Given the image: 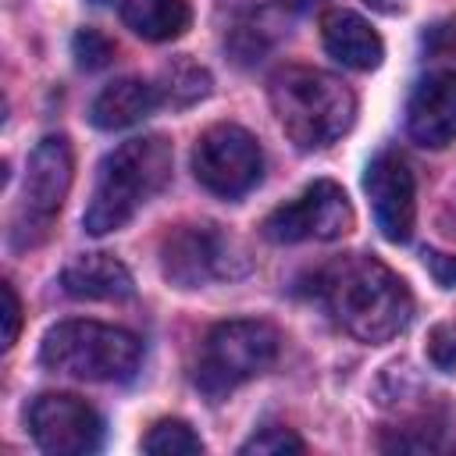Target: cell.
<instances>
[{
    "label": "cell",
    "mask_w": 456,
    "mask_h": 456,
    "mask_svg": "<svg viewBox=\"0 0 456 456\" xmlns=\"http://www.w3.org/2000/svg\"><path fill=\"white\" fill-rule=\"evenodd\" d=\"M406 132L424 150H445L456 142V71H428L417 78L406 103Z\"/></svg>",
    "instance_id": "obj_12"
},
{
    "label": "cell",
    "mask_w": 456,
    "mask_h": 456,
    "mask_svg": "<svg viewBox=\"0 0 456 456\" xmlns=\"http://www.w3.org/2000/svg\"><path fill=\"white\" fill-rule=\"evenodd\" d=\"M142 449L153 456H182V452H203V442L185 420H157L146 431Z\"/></svg>",
    "instance_id": "obj_18"
},
{
    "label": "cell",
    "mask_w": 456,
    "mask_h": 456,
    "mask_svg": "<svg viewBox=\"0 0 456 456\" xmlns=\"http://www.w3.org/2000/svg\"><path fill=\"white\" fill-rule=\"evenodd\" d=\"M353 207H349V196L342 192V185L321 178L314 185H306L296 200L274 207L260 232L267 242H278V246H292V242H331V239H342L353 232Z\"/></svg>",
    "instance_id": "obj_9"
},
{
    "label": "cell",
    "mask_w": 456,
    "mask_h": 456,
    "mask_svg": "<svg viewBox=\"0 0 456 456\" xmlns=\"http://www.w3.org/2000/svg\"><path fill=\"white\" fill-rule=\"evenodd\" d=\"M61 289L71 299H128L135 292L132 274L110 253H82L61 271Z\"/></svg>",
    "instance_id": "obj_14"
},
{
    "label": "cell",
    "mask_w": 456,
    "mask_h": 456,
    "mask_svg": "<svg viewBox=\"0 0 456 456\" xmlns=\"http://www.w3.org/2000/svg\"><path fill=\"white\" fill-rule=\"evenodd\" d=\"M267 96H271V110L281 132L306 153L324 150L335 139H342L356 118L353 89L338 75L306 68V64L274 71Z\"/></svg>",
    "instance_id": "obj_3"
},
{
    "label": "cell",
    "mask_w": 456,
    "mask_h": 456,
    "mask_svg": "<svg viewBox=\"0 0 456 456\" xmlns=\"http://www.w3.org/2000/svg\"><path fill=\"white\" fill-rule=\"evenodd\" d=\"M192 175L207 192L239 200L264 178V150L242 125L217 121L192 146Z\"/></svg>",
    "instance_id": "obj_8"
},
{
    "label": "cell",
    "mask_w": 456,
    "mask_h": 456,
    "mask_svg": "<svg viewBox=\"0 0 456 456\" xmlns=\"http://www.w3.org/2000/svg\"><path fill=\"white\" fill-rule=\"evenodd\" d=\"M157 96H160V107H171V110H185L200 100L210 96V71L203 64H196L192 57H175L171 64L160 68L157 75Z\"/></svg>",
    "instance_id": "obj_17"
},
{
    "label": "cell",
    "mask_w": 456,
    "mask_h": 456,
    "mask_svg": "<svg viewBox=\"0 0 456 456\" xmlns=\"http://www.w3.org/2000/svg\"><path fill=\"white\" fill-rule=\"evenodd\" d=\"M249 271V253L221 224H178L160 242V274L175 289H203L210 281L239 278Z\"/></svg>",
    "instance_id": "obj_7"
},
{
    "label": "cell",
    "mask_w": 456,
    "mask_h": 456,
    "mask_svg": "<svg viewBox=\"0 0 456 456\" xmlns=\"http://www.w3.org/2000/svg\"><path fill=\"white\" fill-rule=\"evenodd\" d=\"M428 360L438 370H456V321H442L428 331Z\"/></svg>",
    "instance_id": "obj_22"
},
{
    "label": "cell",
    "mask_w": 456,
    "mask_h": 456,
    "mask_svg": "<svg viewBox=\"0 0 456 456\" xmlns=\"http://www.w3.org/2000/svg\"><path fill=\"white\" fill-rule=\"evenodd\" d=\"M424 50L431 57H452L456 53V21H438L420 36Z\"/></svg>",
    "instance_id": "obj_24"
},
{
    "label": "cell",
    "mask_w": 456,
    "mask_h": 456,
    "mask_svg": "<svg viewBox=\"0 0 456 456\" xmlns=\"http://www.w3.org/2000/svg\"><path fill=\"white\" fill-rule=\"evenodd\" d=\"M424 267L442 289H456V256L442 249H424Z\"/></svg>",
    "instance_id": "obj_25"
},
{
    "label": "cell",
    "mask_w": 456,
    "mask_h": 456,
    "mask_svg": "<svg viewBox=\"0 0 456 456\" xmlns=\"http://www.w3.org/2000/svg\"><path fill=\"white\" fill-rule=\"evenodd\" d=\"M160 107L157 86L142 82V78H114L110 86H103L89 107V121L103 132H118V128H132L142 118H150Z\"/></svg>",
    "instance_id": "obj_15"
},
{
    "label": "cell",
    "mask_w": 456,
    "mask_h": 456,
    "mask_svg": "<svg viewBox=\"0 0 456 456\" xmlns=\"http://www.w3.org/2000/svg\"><path fill=\"white\" fill-rule=\"evenodd\" d=\"M96 4H103V0H96Z\"/></svg>",
    "instance_id": "obj_28"
},
{
    "label": "cell",
    "mask_w": 456,
    "mask_h": 456,
    "mask_svg": "<svg viewBox=\"0 0 456 456\" xmlns=\"http://www.w3.org/2000/svg\"><path fill=\"white\" fill-rule=\"evenodd\" d=\"M321 39H324V50L342 68H353V71H374L385 57V43L370 28V21L342 7H331L321 14Z\"/></svg>",
    "instance_id": "obj_13"
},
{
    "label": "cell",
    "mask_w": 456,
    "mask_h": 456,
    "mask_svg": "<svg viewBox=\"0 0 456 456\" xmlns=\"http://www.w3.org/2000/svg\"><path fill=\"white\" fill-rule=\"evenodd\" d=\"M118 7H121V21L146 43L178 39L192 25L189 0H118Z\"/></svg>",
    "instance_id": "obj_16"
},
{
    "label": "cell",
    "mask_w": 456,
    "mask_h": 456,
    "mask_svg": "<svg viewBox=\"0 0 456 456\" xmlns=\"http://www.w3.org/2000/svg\"><path fill=\"white\" fill-rule=\"evenodd\" d=\"M363 189L374 210V224L388 242H406L417 224V182L403 153L381 150L367 164Z\"/></svg>",
    "instance_id": "obj_11"
},
{
    "label": "cell",
    "mask_w": 456,
    "mask_h": 456,
    "mask_svg": "<svg viewBox=\"0 0 456 456\" xmlns=\"http://www.w3.org/2000/svg\"><path fill=\"white\" fill-rule=\"evenodd\" d=\"M278 4H281V7H289V11H306L314 0H278Z\"/></svg>",
    "instance_id": "obj_27"
},
{
    "label": "cell",
    "mask_w": 456,
    "mask_h": 456,
    "mask_svg": "<svg viewBox=\"0 0 456 456\" xmlns=\"http://www.w3.org/2000/svg\"><path fill=\"white\" fill-rule=\"evenodd\" d=\"M75 178V157L71 142L64 135H46L36 142L28 153L25 167V185H21V203L11 221V246L14 249H36L39 242L50 239L53 221L71 192Z\"/></svg>",
    "instance_id": "obj_6"
},
{
    "label": "cell",
    "mask_w": 456,
    "mask_h": 456,
    "mask_svg": "<svg viewBox=\"0 0 456 456\" xmlns=\"http://www.w3.org/2000/svg\"><path fill=\"white\" fill-rule=\"evenodd\" d=\"M171 182V142L164 135H135L114 146L100 167L82 214L89 235H110L125 228L139 207H146Z\"/></svg>",
    "instance_id": "obj_2"
},
{
    "label": "cell",
    "mask_w": 456,
    "mask_h": 456,
    "mask_svg": "<svg viewBox=\"0 0 456 456\" xmlns=\"http://www.w3.org/2000/svg\"><path fill=\"white\" fill-rule=\"evenodd\" d=\"M39 360L75 381H128L142 363V342L114 324L61 321L43 335Z\"/></svg>",
    "instance_id": "obj_4"
},
{
    "label": "cell",
    "mask_w": 456,
    "mask_h": 456,
    "mask_svg": "<svg viewBox=\"0 0 456 456\" xmlns=\"http://www.w3.org/2000/svg\"><path fill=\"white\" fill-rule=\"evenodd\" d=\"M114 50H118L114 39L103 36L100 28H78V32L71 36V57H75V64L86 68V71L107 68V64L114 61Z\"/></svg>",
    "instance_id": "obj_19"
},
{
    "label": "cell",
    "mask_w": 456,
    "mask_h": 456,
    "mask_svg": "<svg viewBox=\"0 0 456 456\" xmlns=\"http://www.w3.org/2000/svg\"><path fill=\"white\" fill-rule=\"evenodd\" d=\"M28 431L43 452L53 456H86L103 445L100 413L68 392H43L28 406Z\"/></svg>",
    "instance_id": "obj_10"
},
{
    "label": "cell",
    "mask_w": 456,
    "mask_h": 456,
    "mask_svg": "<svg viewBox=\"0 0 456 456\" xmlns=\"http://www.w3.org/2000/svg\"><path fill=\"white\" fill-rule=\"evenodd\" d=\"M381 449L385 452H428V449H438V428L435 424H406V428H395L392 435L381 438Z\"/></svg>",
    "instance_id": "obj_21"
},
{
    "label": "cell",
    "mask_w": 456,
    "mask_h": 456,
    "mask_svg": "<svg viewBox=\"0 0 456 456\" xmlns=\"http://www.w3.org/2000/svg\"><path fill=\"white\" fill-rule=\"evenodd\" d=\"M0 296H4V349H11L18 342V328H21V299L11 281H0Z\"/></svg>",
    "instance_id": "obj_23"
},
{
    "label": "cell",
    "mask_w": 456,
    "mask_h": 456,
    "mask_svg": "<svg viewBox=\"0 0 456 456\" xmlns=\"http://www.w3.org/2000/svg\"><path fill=\"white\" fill-rule=\"evenodd\" d=\"M278 328L267 321H221L207 331L200 346V360L192 367V385L207 399H224L242 381L264 374L278 360Z\"/></svg>",
    "instance_id": "obj_5"
},
{
    "label": "cell",
    "mask_w": 456,
    "mask_h": 456,
    "mask_svg": "<svg viewBox=\"0 0 456 456\" xmlns=\"http://www.w3.org/2000/svg\"><path fill=\"white\" fill-rule=\"evenodd\" d=\"M363 4L378 14H403L406 11V0H363Z\"/></svg>",
    "instance_id": "obj_26"
},
{
    "label": "cell",
    "mask_w": 456,
    "mask_h": 456,
    "mask_svg": "<svg viewBox=\"0 0 456 456\" xmlns=\"http://www.w3.org/2000/svg\"><path fill=\"white\" fill-rule=\"evenodd\" d=\"M314 292L328 314L367 346L392 342L413 317V296L406 281L367 253H349L321 267Z\"/></svg>",
    "instance_id": "obj_1"
},
{
    "label": "cell",
    "mask_w": 456,
    "mask_h": 456,
    "mask_svg": "<svg viewBox=\"0 0 456 456\" xmlns=\"http://www.w3.org/2000/svg\"><path fill=\"white\" fill-rule=\"evenodd\" d=\"M239 452L242 456H249V452H260V456H267V452H303V438L296 431L281 428V424H267L253 438H246L239 445Z\"/></svg>",
    "instance_id": "obj_20"
}]
</instances>
